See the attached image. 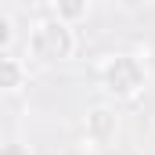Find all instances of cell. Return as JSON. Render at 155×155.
Returning a JSON list of instances; mask_svg holds the SVG:
<instances>
[{
	"mask_svg": "<svg viewBox=\"0 0 155 155\" xmlns=\"http://www.w3.org/2000/svg\"><path fill=\"white\" fill-rule=\"evenodd\" d=\"M11 47H15V18L4 15V22H0V51L7 54Z\"/></svg>",
	"mask_w": 155,
	"mask_h": 155,
	"instance_id": "obj_6",
	"label": "cell"
},
{
	"mask_svg": "<svg viewBox=\"0 0 155 155\" xmlns=\"http://www.w3.org/2000/svg\"><path fill=\"white\" fill-rule=\"evenodd\" d=\"M87 11H90V0H54V11L51 15H58L61 22L76 25V22L87 18Z\"/></svg>",
	"mask_w": 155,
	"mask_h": 155,
	"instance_id": "obj_5",
	"label": "cell"
},
{
	"mask_svg": "<svg viewBox=\"0 0 155 155\" xmlns=\"http://www.w3.org/2000/svg\"><path fill=\"white\" fill-rule=\"evenodd\" d=\"M0 155H29V148H25L22 141H7V144L0 148Z\"/></svg>",
	"mask_w": 155,
	"mask_h": 155,
	"instance_id": "obj_7",
	"label": "cell"
},
{
	"mask_svg": "<svg viewBox=\"0 0 155 155\" xmlns=\"http://www.w3.org/2000/svg\"><path fill=\"white\" fill-rule=\"evenodd\" d=\"M119 7H130V11H134V7H144V4H148V0H116Z\"/></svg>",
	"mask_w": 155,
	"mask_h": 155,
	"instance_id": "obj_8",
	"label": "cell"
},
{
	"mask_svg": "<svg viewBox=\"0 0 155 155\" xmlns=\"http://www.w3.org/2000/svg\"><path fill=\"white\" fill-rule=\"evenodd\" d=\"M116 134H119V116H116V108L97 105V108L87 112V119H83V144H90V148H105Z\"/></svg>",
	"mask_w": 155,
	"mask_h": 155,
	"instance_id": "obj_3",
	"label": "cell"
},
{
	"mask_svg": "<svg viewBox=\"0 0 155 155\" xmlns=\"http://www.w3.org/2000/svg\"><path fill=\"white\" fill-rule=\"evenodd\" d=\"M25 47H29V58H33V61H40V65H58V61L72 58V51H76V33H72V25L61 22L58 15H47V18H40V22L29 25Z\"/></svg>",
	"mask_w": 155,
	"mask_h": 155,
	"instance_id": "obj_1",
	"label": "cell"
},
{
	"mask_svg": "<svg viewBox=\"0 0 155 155\" xmlns=\"http://www.w3.org/2000/svg\"><path fill=\"white\" fill-rule=\"evenodd\" d=\"M0 69H4V90H7V94H18V90L25 87L29 69L22 65V58H15V51H7V54L0 58Z\"/></svg>",
	"mask_w": 155,
	"mask_h": 155,
	"instance_id": "obj_4",
	"label": "cell"
},
{
	"mask_svg": "<svg viewBox=\"0 0 155 155\" xmlns=\"http://www.w3.org/2000/svg\"><path fill=\"white\" fill-rule=\"evenodd\" d=\"M97 72H101V87L116 101H134L148 83V69L137 54H108Z\"/></svg>",
	"mask_w": 155,
	"mask_h": 155,
	"instance_id": "obj_2",
	"label": "cell"
}]
</instances>
